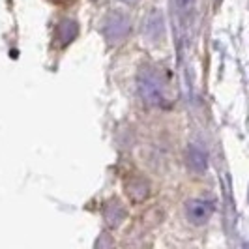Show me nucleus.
<instances>
[{"mask_svg": "<svg viewBox=\"0 0 249 249\" xmlns=\"http://www.w3.org/2000/svg\"><path fill=\"white\" fill-rule=\"evenodd\" d=\"M165 32V21L160 12H152L144 21V34L150 39H160Z\"/></svg>", "mask_w": 249, "mask_h": 249, "instance_id": "nucleus-4", "label": "nucleus"}, {"mask_svg": "<svg viewBox=\"0 0 249 249\" xmlns=\"http://www.w3.org/2000/svg\"><path fill=\"white\" fill-rule=\"evenodd\" d=\"M212 213H213V202H210V200L197 199V200H191L187 204V217H189L191 223L195 225L206 223L212 217Z\"/></svg>", "mask_w": 249, "mask_h": 249, "instance_id": "nucleus-3", "label": "nucleus"}, {"mask_svg": "<svg viewBox=\"0 0 249 249\" xmlns=\"http://www.w3.org/2000/svg\"><path fill=\"white\" fill-rule=\"evenodd\" d=\"M137 92L141 100L150 107H161L165 103V87L158 73L150 68L141 70L137 75Z\"/></svg>", "mask_w": 249, "mask_h": 249, "instance_id": "nucleus-1", "label": "nucleus"}, {"mask_svg": "<svg viewBox=\"0 0 249 249\" xmlns=\"http://www.w3.org/2000/svg\"><path fill=\"white\" fill-rule=\"evenodd\" d=\"M120 2H125V4H137L139 0H120Z\"/></svg>", "mask_w": 249, "mask_h": 249, "instance_id": "nucleus-8", "label": "nucleus"}, {"mask_svg": "<svg viewBox=\"0 0 249 249\" xmlns=\"http://www.w3.org/2000/svg\"><path fill=\"white\" fill-rule=\"evenodd\" d=\"M103 36L107 39V43L116 45L122 43L125 37L131 32V19L124 12H109L103 19Z\"/></svg>", "mask_w": 249, "mask_h": 249, "instance_id": "nucleus-2", "label": "nucleus"}, {"mask_svg": "<svg viewBox=\"0 0 249 249\" xmlns=\"http://www.w3.org/2000/svg\"><path fill=\"white\" fill-rule=\"evenodd\" d=\"M193 4V0H178V6H180V10L182 12H186V10H189V6Z\"/></svg>", "mask_w": 249, "mask_h": 249, "instance_id": "nucleus-7", "label": "nucleus"}, {"mask_svg": "<svg viewBox=\"0 0 249 249\" xmlns=\"http://www.w3.org/2000/svg\"><path fill=\"white\" fill-rule=\"evenodd\" d=\"M187 163L189 167L195 171V173H204L206 167H208V158H206V152L199 146H191L187 150Z\"/></svg>", "mask_w": 249, "mask_h": 249, "instance_id": "nucleus-5", "label": "nucleus"}, {"mask_svg": "<svg viewBox=\"0 0 249 249\" xmlns=\"http://www.w3.org/2000/svg\"><path fill=\"white\" fill-rule=\"evenodd\" d=\"M77 36V23L71 19H66L58 25V37H60V43L68 45L73 37Z\"/></svg>", "mask_w": 249, "mask_h": 249, "instance_id": "nucleus-6", "label": "nucleus"}]
</instances>
